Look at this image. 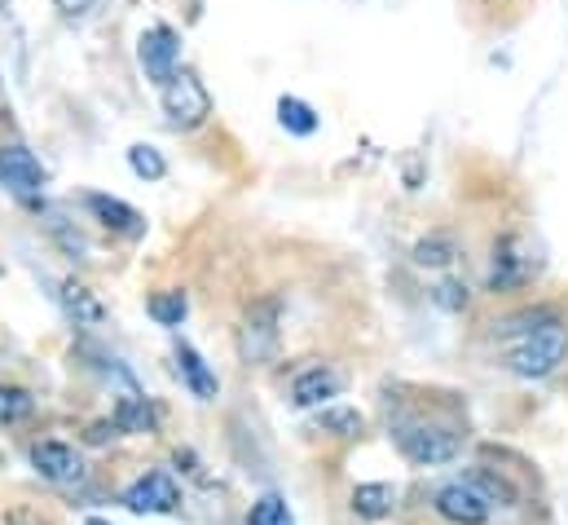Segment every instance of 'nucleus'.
I'll use <instances>...</instances> for the list:
<instances>
[{"mask_svg":"<svg viewBox=\"0 0 568 525\" xmlns=\"http://www.w3.org/2000/svg\"><path fill=\"white\" fill-rule=\"evenodd\" d=\"M159 93H164V111L177 128H199L212 115V93L203 88V80L194 71H177Z\"/></svg>","mask_w":568,"mask_h":525,"instance_id":"3","label":"nucleus"},{"mask_svg":"<svg viewBox=\"0 0 568 525\" xmlns=\"http://www.w3.org/2000/svg\"><path fill=\"white\" fill-rule=\"evenodd\" d=\"M146 309H150V318L159 327H181L186 314H190V301H186V292H159V296H150Z\"/></svg>","mask_w":568,"mask_h":525,"instance_id":"18","label":"nucleus"},{"mask_svg":"<svg viewBox=\"0 0 568 525\" xmlns=\"http://www.w3.org/2000/svg\"><path fill=\"white\" fill-rule=\"evenodd\" d=\"M248 525H295L291 522V508H286L283 495H261L248 513Z\"/></svg>","mask_w":568,"mask_h":525,"instance_id":"22","label":"nucleus"},{"mask_svg":"<svg viewBox=\"0 0 568 525\" xmlns=\"http://www.w3.org/2000/svg\"><path fill=\"white\" fill-rule=\"evenodd\" d=\"M97 0H57V9L62 13H84V9H93Z\"/></svg>","mask_w":568,"mask_h":525,"instance_id":"27","label":"nucleus"},{"mask_svg":"<svg viewBox=\"0 0 568 525\" xmlns=\"http://www.w3.org/2000/svg\"><path fill=\"white\" fill-rule=\"evenodd\" d=\"M31 464H35V473L44 482H80V473H84L80 455L71 447H62V442H35L31 447Z\"/></svg>","mask_w":568,"mask_h":525,"instance_id":"9","label":"nucleus"},{"mask_svg":"<svg viewBox=\"0 0 568 525\" xmlns=\"http://www.w3.org/2000/svg\"><path fill=\"white\" fill-rule=\"evenodd\" d=\"M344 389V380H339V371H330V367H308V371H299L295 376V385H291V402L295 407H322L326 398H335Z\"/></svg>","mask_w":568,"mask_h":525,"instance_id":"10","label":"nucleus"},{"mask_svg":"<svg viewBox=\"0 0 568 525\" xmlns=\"http://www.w3.org/2000/svg\"><path fill=\"white\" fill-rule=\"evenodd\" d=\"M436 305H445V309H463V305H467V287H459V283H441V287H436Z\"/></svg>","mask_w":568,"mask_h":525,"instance_id":"25","label":"nucleus"},{"mask_svg":"<svg viewBox=\"0 0 568 525\" xmlns=\"http://www.w3.org/2000/svg\"><path fill=\"white\" fill-rule=\"evenodd\" d=\"M84 525H106V522H97V517H88V522H84Z\"/></svg>","mask_w":568,"mask_h":525,"instance_id":"28","label":"nucleus"},{"mask_svg":"<svg viewBox=\"0 0 568 525\" xmlns=\"http://www.w3.org/2000/svg\"><path fill=\"white\" fill-rule=\"evenodd\" d=\"M128 168L137 172V177H146V181H159L164 172H168V159L155 150V146H146V141H137L133 150H128Z\"/></svg>","mask_w":568,"mask_h":525,"instance_id":"20","label":"nucleus"},{"mask_svg":"<svg viewBox=\"0 0 568 525\" xmlns=\"http://www.w3.org/2000/svg\"><path fill=\"white\" fill-rule=\"evenodd\" d=\"M177 371H181V380H186V389L199 398V402H212L217 398V376H212V367L190 349V345H177Z\"/></svg>","mask_w":568,"mask_h":525,"instance_id":"12","label":"nucleus"},{"mask_svg":"<svg viewBox=\"0 0 568 525\" xmlns=\"http://www.w3.org/2000/svg\"><path fill=\"white\" fill-rule=\"evenodd\" d=\"M490 508L494 504L476 486H467V482H450V486L436 491V513L454 525H485L490 522Z\"/></svg>","mask_w":568,"mask_h":525,"instance_id":"7","label":"nucleus"},{"mask_svg":"<svg viewBox=\"0 0 568 525\" xmlns=\"http://www.w3.org/2000/svg\"><path fill=\"white\" fill-rule=\"evenodd\" d=\"M463 482H467V486H476V491H481L490 504H516V491H512L503 477L485 473V469H476V473H472V477H463Z\"/></svg>","mask_w":568,"mask_h":525,"instance_id":"23","label":"nucleus"},{"mask_svg":"<svg viewBox=\"0 0 568 525\" xmlns=\"http://www.w3.org/2000/svg\"><path fill=\"white\" fill-rule=\"evenodd\" d=\"M31 411H35V402H31L27 389H0V424H18Z\"/></svg>","mask_w":568,"mask_h":525,"instance_id":"24","label":"nucleus"},{"mask_svg":"<svg viewBox=\"0 0 568 525\" xmlns=\"http://www.w3.org/2000/svg\"><path fill=\"white\" fill-rule=\"evenodd\" d=\"M177 53H181V40H177V31L172 27H146L141 31V44H137V57H141V66H146V75L164 88L172 75H177Z\"/></svg>","mask_w":568,"mask_h":525,"instance_id":"6","label":"nucleus"},{"mask_svg":"<svg viewBox=\"0 0 568 525\" xmlns=\"http://www.w3.org/2000/svg\"><path fill=\"white\" fill-rule=\"evenodd\" d=\"M397 447L410 464L432 469V464H450L459 455V433L423 424V420H406V424H397Z\"/></svg>","mask_w":568,"mask_h":525,"instance_id":"2","label":"nucleus"},{"mask_svg":"<svg viewBox=\"0 0 568 525\" xmlns=\"http://www.w3.org/2000/svg\"><path fill=\"white\" fill-rule=\"evenodd\" d=\"M278 119H283L286 133H295V137L317 133V115H313V106L299 102V97H278Z\"/></svg>","mask_w":568,"mask_h":525,"instance_id":"19","label":"nucleus"},{"mask_svg":"<svg viewBox=\"0 0 568 525\" xmlns=\"http://www.w3.org/2000/svg\"><path fill=\"white\" fill-rule=\"evenodd\" d=\"M565 358H568V327L547 323V327L529 332V336L507 354V367H512L516 376H525V380H543V376H551Z\"/></svg>","mask_w":568,"mask_h":525,"instance_id":"1","label":"nucleus"},{"mask_svg":"<svg viewBox=\"0 0 568 525\" xmlns=\"http://www.w3.org/2000/svg\"><path fill=\"white\" fill-rule=\"evenodd\" d=\"M278 318H283V305L274 296L256 301L239 327V354L243 363H270L278 354Z\"/></svg>","mask_w":568,"mask_h":525,"instance_id":"4","label":"nucleus"},{"mask_svg":"<svg viewBox=\"0 0 568 525\" xmlns=\"http://www.w3.org/2000/svg\"><path fill=\"white\" fill-rule=\"evenodd\" d=\"M454 239L450 234H432V239H423V243H414V265H450L454 261Z\"/></svg>","mask_w":568,"mask_h":525,"instance_id":"21","label":"nucleus"},{"mask_svg":"<svg viewBox=\"0 0 568 525\" xmlns=\"http://www.w3.org/2000/svg\"><path fill=\"white\" fill-rule=\"evenodd\" d=\"M0 186H4L18 203H40V190H44L40 159H35L27 146H4V150H0Z\"/></svg>","mask_w":568,"mask_h":525,"instance_id":"5","label":"nucleus"},{"mask_svg":"<svg viewBox=\"0 0 568 525\" xmlns=\"http://www.w3.org/2000/svg\"><path fill=\"white\" fill-rule=\"evenodd\" d=\"M57 296H62V309L75 318V327H97V323L106 318V305H102L84 283H75V279H66Z\"/></svg>","mask_w":568,"mask_h":525,"instance_id":"13","label":"nucleus"},{"mask_svg":"<svg viewBox=\"0 0 568 525\" xmlns=\"http://www.w3.org/2000/svg\"><path fill=\"white\" fill-rule=\"evenodd\" d=\"M115 433H150V424H155V416H150V407H146V398H137V393H128L124 402H119V411H115Z\"/></svg>","mask_w":568,"mask_h":525,"instance_id":"16","label":"nucleus"},{"mask_svg":"<svg viewBox=\"0 0 568 525\" xmlns=\"http://www.w3.org/2000/svg\"><path fill=\"white\" fill-rule=\"evenodd\" d=\"M313 424L322 433H330V438H357L361 433V411H353V407H322Z\"/></svg>","mask_w":568,"mask_h":525,"instance_id":"17","label":"nucleus"},{"mask_svg":"<svg viewBox=\"0 0 568 525\" xmlns=\"http://www.w3.org/2000/svg\"><path fill=\"white\" fill-rule=\"evenodd\" d=\"M84 203H88V212H93V217H97L106 230H119V234H137V230H141L137 208H128L124 199H111V195H88Z\"/></svg>","mask_w":568,"mask_h":525,"instance_id":"14","label":"nucleus"},{"mask_svg":"<svg viewBox=\"0 0 568 525\" xmlns=\"http://www.w3.org/2000/svg\"><path fill=\"white\" fill-rule=\"evenodd\" d=\"M124 504L133 513H172L181 504V486L168 473H146L124 491Z\"/></svg>","mask_w":568,"mask_h":525,"instance_id":"8","label":"nucleus"},{"mask_svg":"<svg viewBox=\"0 0 568 525\" xmlns=\"http://www.w3.org/2000/svg\"><path fill=\"white\" fill-rule=\"evenodd\" d=\"M392 504H397V491H392V486H383V482H370V486H357V491H353V513H357L361 522H379V517H388V513H392Z\"/></svg>","mask_w":568,"mask_h":525,"instance_id":"15","label":"nucleus"},{"mask_svg":"<svg viewBox=\"0 0 568 525\" xmlns=\"http://www.w3.org/2000/svg\"><path fill=\"white\" fill-rule=\"evenodd\" d=\"M529 256H520L516 252V239H503L498 248H494V270H490V287L494 292H512V287H520L525 279H529Z\"/></svg>","mask_w":568,"mask_h":525,"instance_id":"11","label":"nucleus"},{"mask_svg":"<svg viewBox=\"0 0 568 525\" xmlns=\"http://www.w3.org/2000/svg\"><path fill=\"white\" fill-rule=\"evenodd\" d=\"M4 525H44V522H40L35 513H27V508H13V513L4 517Z\"/></svg>","mask_w":568,"mask_h":525,"instance_id":"26","label":"nucleus"}]
</instances>
